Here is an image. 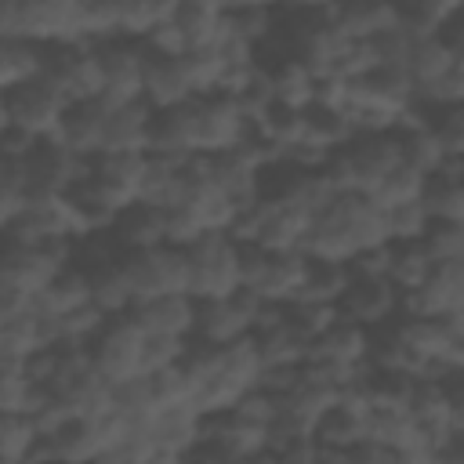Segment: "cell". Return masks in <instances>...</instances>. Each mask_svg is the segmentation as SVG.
<instances>
[{
    "instance_id": "26",
    "label": "cell",
    "mask_w": 464,
    "mask_h": 464,
    "mask_svg": "<svg viewBox=\"0 0 464 464\" xmlns=\"http://www.w3.org/2000/svg\"><path fill=\"white\" fill-rule=\"evenodd\" d=\"M330 18L348 40H373L377 33L399 25L392 0H334Z\"/></svg>"
},
{
    "instance_id": "22",
    "label": "cell",
    "mask_w": 464,
    "mask_h": 464,
    "mask_svg": "<svg viewBox=\"0 0 464 464\" xmlns=\"http://www.w3.org/2000/svg\"><path fill=\"white\" fill-rule=\"evenodd\" d=\"M149 152L170 156V160H188L196 156V123H192V98L170 109L152 112V134H149Z\"/></svg>"
},
{
    "instance_id": "6",
    "label": "cell",
    "mask_w": 464,
    "mask_h": 464,
    "mask_svg": "<svg viewBox=\"0 0 464 464\" xmlns=\"http://www.w3.org/2000/svg\"><path fill=\"white\" fill-rule=\"evenodd\" d=\"M0 105H4V123L25 127V130L44 138V134H58L62 116L69 109V98L47 76H36V80L4 87L0 91Z\"/></svg>"
},
{
    "instance_id": "42",
    "label": "cell",
    "mask_w": 464,
    "mask_h": 464,
    "mask_svg": "<svg viewBox=\"0 0 464 464\" xmlns=\"http://www.w3.org/2000/svg\"><path fill=\"white\" fill-rule=\"evenodd\" d=\"M185 62V72L192 80V91L196 94H210V91H221L225 83V54L218 44H207V47H188L181 54Z\"/></svg>"
},
{
    "instance_id": "15",
    "label": "cell",
    "mask_w": 464,
    "mask_h": 464,
    "mask_svg": "<svg viewBox=\"0 0 464 464\" xmlns=\"http://www.w3.org/2000/svg\"><path fill=\"white\" fill-rule=\"evenodd\" d=\"M109 116H112V102L109 98H80V102H69L65 116H62V127H58V138L80 152L83 160L98 156L105 149V130H109Z\"/></svg>"
},
{
    "instance_id": "7",
    "label": "cell",
    "mask_w": 464,
    "mask_h": 464,
    "mask_svg": "<svg viewBox=\"0 0 464 464\" xmlns=\"http://www.w3.org/2000/svg\"><path fill=\"white\" fill-rule=\"evenodd\" d=\"M98 69H102V98L112 105H127L145 98V40L138 36H109L94 44Z\"/></svg>"
},
{
    "instance_id": "20",
    "label": "cell",
    "mask_w": 464,
    "mask_h": 464,
    "mask_svg": "<svg viewBox=\"0 0 464 464\" xmlns=\"http://www.w3.org/2000/svg\"><path fill=\"white\" fill-rule=\"evenodd\" d=\"M464 308V261H446L435 265L431 279L406 294V308L402 312H417V315H453Z\"/></svg>"
},
{
    "instance_id": "14",
    "label": "cell",
    "mask_w": 464,
    "mask_h": 464,
    "mask_svg": "<svg viewBox=\"0 0 464 464\" xmlns=\"http://www.w3.org/2000/svg\"><path fill=\"white\" fill-rule=\"evenodd\" d=\"M76 218L65 203V196H33L29 207L4 225V239L7 243H62V239H76Z\"/></svg>"
},
{
    "instance_id": "9",
    "label": "cell",
    "mask_w": 464,
    "mask_h": 464,
    "mask_svg": "<svg viewBox=\"0 0 464 464\" xmlns=\"http://www.w3.org/2000/svg\"><path fill=\"white\" fill-rule=\"evenodd\" d=\"M91 352V362L94 370L109 381V384H120V381H130L141 370V352H145V330L130 319V315H112L98 337L87 344Z\"/></svg>"
},
{
    "instance_id": "28",
    "label": "cell",
    "mask_w": 464,
    "mask_h": 464,
    "mask_svg": "<svg viewBox=\"0 0 464 464\" xmlns=\"http://www.w3.org/2000/svg\"><path fill=\"white\" fill-rule=\"evenodd\" d=\"M170 22L185 36L188 47H207L218 44L225 33V4L221 0H178L170 11Z\"/></svg>"
},
{
    "instance_id": "5",
    "label": "cell",
    "mask_w": 464,
    "mask_h": 464,
    "mask_svg": "<svg viewBox=\"0 0 464 464\" xmlns=\"http://www.w3.org/2000/svg\"><path fill=\"white\" fill-rule=\"evenodd\" d=\"M123 268L134 286V297H160V294H188V254L185 246L163 243L149 250H123Z\"/></svg>"
},
{
    "instance_id": "49",
    "label": "cell",
    "mask_w": 464,
    "mask_h": 464,
    "mask_svg": "<svg viewBox=\"0 0 464 464\" xmlns=\"http://www.w3.org/2000/svg\"><path fill=\"white\" fill-rule=\"evenodd\" d=\"M388 261H392V243L366 246V250L352 254L348 272H352V276H388Z\"/></svg>"
},
{
    "instance_id": "37",
    "label": "cell",
    "mask_w": 464,
    "mask_h": 464,
    "mask_svg": "<svg viewBox=\"0 0 464 464\" xmlns=\"http://www.w3.org/2000/svg\"><path fill=\"white\" fill-rule=\"evenodd\" d=\"M276 22H279V7H268V4H236V7H225V29L232 36H239L243 44H250L254 51L272 40Z\"/></svg>"
},
{
    "instance_id": "34",
    "label": "cell",
    "mask_w": 464,
    "mask_h": 464,
    "mask_svg": "<svg viewBox=\"0 0 464 464\" xmlns=\"http://www.w3.org/2000/svg\"><path fill=\"white\" fill-rule=\"evenodd\" d=\"M435 272V261L424 246V239H402V243H392V261H388V279L402 290V294H413L420 290Z\"/></svg>"
},
{
    "instance_id": "47",
    "label": "cell",
    "mask_w": 464,
    "mask_h": 464,
    "mask_svg": "<svg viewBox=\"0 0 464 464\" xmlns=\"http://www.w3.org/2000/svg\"><path fill=\"white\" fill-rule=\"evenodd\" d=\"M431 130L439 145L446 149L450 160H464V102L460 105H442L431 112Z\"/></svg>"
},
{
    "instance_id": "23",
    "label": "cell",
    "mask_w": 464,
    "mask_h": 464,
    "mask_svg": "<svg viewBox=\"0 0 464 464\" xmlns=\"http://www.w3.org/2000/svg\"><path fill=\"white\" fill-rule=\"evenodd\" d=\"M203 417L196 406H167L152 420V439H156V460H185L188 450L199 442Z\"/></svg>"
},
{
    "instance_id": "30",
    "label": "cell",
    "mask_w": 464,
    "mask_h": 464,
    "mask_svg": "<svg viewBox=\"0 0 464 464\" xmlns=\"http://www.w3.org/2000/svg\"><path fill=\"white\" fill-rule=\"evenodd\" d=\"M453 65H457V58H453L450 44L442 40V33H424V36H417V40H413V51H410L406 69H410V76H413L417 91L435 87L442 76H450V72H453Z\"/></svg>"
},
{
    "instance_id": "33",
    "label": "cell",
    "mask_w": 464,
    "mask_h": 464,
    "mask_svg": "<svg viewBox=\"0 0 464 464\" xmlns=\"http://www.w3.org/2000/svg\"><path fill=\"white\" fill-rule=\"evenodd\" d=\"M91 301H94V297H91V276H87V268L65 265V268L51 279V286L36 297V308L47 312V315H69V312H76V308H83V304H91Z\"/></svg>"
},
{
    "instance_id": "29",
    "label": "cell",
    "mask_w": 464,
    "mask_h": 464,
    "mask_svg": "<svg viewBox=\"0 0 464 464\" xmlns=\"http://www.w3.org/2000/svg\"><path fill=\"white\" fill-rule=\"evenodd\" d=\"M420 203L428 207L431 221H464V167L450 160L424 181Z\"/></svg>"
},
{
    "instance_id": "50",
    "label": "cell",
    "mask_w": 464,
    "mask_h": 464,
    "mask_svg": "<svg viewBox=\"0 0 464 464\" xmlns=\"http://www.w3.org/2000/svg\"><path fill=\"white\" fill-rule=\"evenodd\" d=\"M40 134L25 130V127H14V123H4V134H0V149L4 156H29V149L36 145Z\"/></svg>"
},
{
    "instance_id": "25",
    "label": "cell",
    "mask_w": 464,
    "mask_h": 464,
    "mask_svg": "<svg viewBox=\"0 0 464 464\" xmlns=\"http://www.w3.org/2000/svg\"><path fill=\"white\" fill-rule=\"evenodd\" d=\"M308 261L312 257L304 250H272L254 294L261 301H276V304H286V301L301 297V286H304V276H308Z\"/></svg>"
},
{
    "instance_id": "19",
    "label": "cell",
    "mask_w": 464,
    "mask_h": 464,
    "mask_svg": "<svg viewBox=\"0 0 464 464\" xmlns=\"http://www.w3.org/2000/svg\"><path fill=\"white\" fill-rule=\"evenodd\" d=\"M47 442H51L58 464L102 460V453L109 450V435H105L102 417H87V413H76V417H69L65 424H58V428L47 435Z\"/></svg>"
},
{
    "instance_id": "27",
    "label": "cell",
    "mask_w": 464,
    "mask_h": 464,
    "mask_svg": "<svg viewBox=\"0 0 464 464\" xmlns=\"http://www.w3.org/2000/svg\"><path fill=\"white\" fill-rule=\"evenodd\" d=\"M152 105L145 98L112 105L109 130H105V149L102 152H149V134H152Z\"/></svg>"
},
{
    "instance_id": "38",
    "label": "cell",
    "mask_w": 464,
    "mask_h": 464,
    "mask_svg": "<svg viewBox=\"0 0 464 464\" xmlns=\"http://www.w3.org/2000/svg\"><path fill=\"white\" fill-rule=\"evenodd\" d=\"M399 25L424 36V33H442L446 22L464 7V0H392Z\"/></svg>"
},
{
    "instance_id": "48",
    "label": "cell",
    "mask_w": 464,
    "mask_h": 464,
    "mask_svg": "<svg viewBox=\"0 0 464 464\" xmlns=\"http://www.w3.org/2000/svg\"><path fill=\"white\" fill-rule=\"evenodd\" d=\"M428 225H431V214H428V207H424L420 199L388 210V236H392V243H402V239H424Z\"/></svg>"
},
{
    "instance_id": "44",
    "label": "cell",
    "mask_w": 464,
    "mask_h": 464,
    "mask_svg": "<svg viewBox=\"0 0 464 464\" xmlns=\"http://www.w3.org/2000/svg\"><path fill=\"white\" fill-rule=\"evenodd\" d=\"M286 308V319L308 337V341H315L341 312H337V304H326V301H308V297H294V301H286L283 304Z\"/></svg>"
},
{
    "instance_id": "21",
    "label": "cell",
    "mask_w": 464,
    "mask_h": 464,
    "mask_svg": "<svg viewBox=\"0 0 464 464\" xmlns=\"http://www.w3.org/2000/svg\"><path fill=\"white\" fill-rule=\"evenodd\" d=\"M112 236L123 250L163 246L167 243V207H156V203H145V199L127 203L112 221Z\"/></svg>"
},
{
    "instance_id": "3",
    "label": "cell",
    "mask_w": 464,
    "mask_h": 464,
    "mask_svg": "<svg viewBox=\"0 0 464 464\" xmlns=\"http://www.w3.org/2000/svg\"><path fill=\"white\" fill-rule=\"evenodd\" d=\"M185 254H188V294L196 301L228 297L243 286L239 239L232 232H207L192 246H185Z\"/></svg>"
},
{
    "instance_id": "39",
    "label": "cell",
    "mask_w": 464,
    "mask_h": 464,
    "mask_svg": "<svg viewBox=\"0 0 464 464\" xmlns=\"http://www.w3.org/2000/svg\"><path fill=\"white\" fill-rule=\"evenodd\" d=\"M40 435L44 431L33 420V413H22V410L0 413V457H4V464H25L29 450L36 446Z\"/></svg>"
},
{
    "instance_id": "13",
    "label": "cell",
    "mask_w": 464,
    "mask_h": 464,
    "mask_svg": "<svg viewBox=\"0 0 464 464\" xmlns=\"http://www.w3.org/2000/svg\"><path fill=\"white\" fill-rule=\"evenodd\" d=\"M402 308H406V294L388 276H352V283L337 301V312L366 330L392 323L395 315H402Z\"/></svg>"
},
{
    "instance_id": "35",
    "label": "cell",
    "mask_w": 464,
    "mask_h": 464,
    "mask_svg": "<svg viewBox=\"0 0 464 464\" xmlns=\"http://www.w3.org/2000/svg\"><path fill=\"white\" fill-rule=\"evenodd\" d=\"M352 134H355V130H352L344 109L323 105V102H308V105H304V141H308V145H319V149H326V152H337Z\"/></svg>"
},
{
    "instance_id": "8",
    "label": "cell",
    "mask_w": 464,
    "mask_h": 464,
    "mask_svg": "<svg viewBox=\"0 0 464 464\" xmlns=\"http://www.w3.org/2000/svg\"><path fill=\"white\" fill-rule=\"evenodd\" d=\"M192 123H196V152H225L239 145L250 130V116L232 91H210L192 98Z\"/></svg>"
},
{
    "instance_id": "24",
    "label": "cell",
    "mask_w": 464,
    "mask_h": 464,
    "mask_svg": "<svg viewBox=\"0 0 464 464\" xmlns=\"http://www.w3.org/2000/svg\"><path fill=\"white\" fill-rule=\"evenodd\" d=\"M370 352V330L337 315L308 348V362H348V366H362Z\"/></svg>"
},
{
    "instance_id": "36",
    "label": "cell",
    "mask_w": 464,
    "mask_h": 464,
    "mask_svg": "<svg viewBox=\"0 0 464 464\" xmlns=\"http://www.w3.org/2000/svg\"><path fill=\"white\" fill-rule=\"evenodd\" d=\"M254 127L286 156L297 141H304V105H290V102H272L257 120Z\"/></svg>"
},
{
    "instance_id": "53",
    "label": "cell",
    "mask_w": 464,
    "mask_h": 464,
    "mask_svg": "<svg viewBox=\"0 0 464 464\" xmlns=\"http://www.w3.org/2000/svg\"><path fill=\"white\" fill-rule=\"evenodd\" d=\"M167 4H178V0H167Z\"/></svg>"
},
{
    "instance_id": "1",
    "label": "cell",
    "mask_w": 464,
    "mask_h": 464,
    "mask_svg": "<svg viewBox=\"0 0 464 464\" xmlns=\"http://www.w3.org/2000/svg\"><path fill=\"white\" fill-rule=\"evenodd\" d=\"M399 163H402V149H399L395 130H370V134H352L330 156L326 170L337 181V188L373 192Z\"/></svg>"
},
{
    "instance_id": "12",
    "label": "cell",
    "mask_w": 464,
    "mask_h": 464,
    "mask_svg": "<svg viewBox=\"0 0 464 464\" xmlns=\"http://www.w3.org/2000/svg\"><path fill=\"white\" fill-rule=\"evenodd\" d=\"M44 76H47L69 102L98 98V94H102V69H98L94 44H83V40H58V44H47Z\"/></svg>"
},
{
    "instance_id": "45",
    "label": "cell",
    "mask_w": 464,
    "mask_h": 464,
    "mask_svg": "<svg viewBox=\"0 0 464 464\" xmlns=\"http://www.w3.org/2000/svg\"><path fill=\"white\" fill-rule=\"evenodd\" d=\"M424 246L435 265L464 261V221H431L424 232Z\"/></svg>"
},
{
    "instance_id": "46",
    "label": "cell",
    "mask_w": 464,
    "mask_h": 464,
    "mask_svg": "<svg viewBox=\"0 0 464 464\" xmlns=\"http://www.w3.org/2000/svg\"><path fill=\"white\" fill-rule=\"evenodd\" d=\"M192 337H170V334H145V352H141V370L145 373H160L174 362L185 359Z\"/></svg>"
},
{
    "instance_id": "43",
    "label": "cell",
    "mask_w": 464,
    "mask_h": 464,
    "mask_svg": "<svg viewBox=\"0 0 464 464\" xmlns=\"http://www.w3.org/2000/svg\"><path fill=\"white\" fill-rule=\"evenodd\" d=\"M149 381H152V395H156L160 410H167V406H192V399H196V381H192V373L181 362H174V366H167L160 373H149Z\"/></svg>"
},
{
    "instance_id": "16",
    "label": "cell",
    "mask_w": 464,
    "mask_h": 464,
    "mask_svg": "<svg viewBox=\"0 0 464 464\" xmlns=\"http://www.w3.org/2000/svg\"><path fill=\"white\" fill-rule=\"evenodd\" d=\"M196 312L199 301L192 294H160L134 301L127 312L145 334H170V337H192L196 334Z\"/></svg>"
},
{
    "instance_id": "32",
    "label": "cell",
    "mask_w": 464,
    "mask_h": 464,
    "mask_svg": "<svg viewBox=\"0 0 464 464\" xmlns=\"http://www.w3.org/2000/svg\"><path fill=\"white\" fill-rule=\"evenodd\" d=\"M47 65V44L25 40V36H4L0 47V91L44 76Z\"/></svg>"
},
{
    "instance_id": "17",
    "label": "cell",
    "mask_w": 464,
    "mask_h": 464,
    "mask_svg": "<svg viewBox=\"0 0 464 464\" xmlns=\"http://www.w3.org/2000/svg\"><path fill=\"white\" fill-rule=\"evenodd\" d=\"M141 87H145V102L152 109H170V105H181V102L196 98L181 54H163V51H152L149 44H145V80H141Z\"/></svg>"
},
{
    "instance_id": "40",
    "label": "cell",
    "mask_w": 464,
    "mask_h": 464,
    "mask_svg": "<svg viewBox=\"0 0 464 464\" xmlns=\"http://www.w3.org/2000/svg\"><path fill=\"white\" fill-rule=\"evenodd\" d=\"M348 283H352V272H348L344 261H319V257H312V261H308L304 286H301V297L337 304Z\"/></svg>"
},
{
    "instance_id": "54",
    "label": "cell",
    "mask_w": 464,
    "mask_h": 464,
    "mask_svg": "<svg viewBox=\"0 0 464 464\" xmlns=\"http://www.w3.org/2000/svg\"><path fill=\"white\" fill-rule=\"evenodd\" d=\"M457 163H460V167H464V160H457Z\"/></svg>"
},
{
    "instance_id": "10",
    "label": "cell",
    "mask_w": 464,
    "mask_h": 464,
    "mask_svg": "<svg viewBox=\"0 0 464 464\" xmlns=\"http://www.w3.org/2000/svg\"><path fill=\"white\" fill-rule=\"evenodd\" d=\"M22 160H25V170H29L33 196H65L87 174V167H91V160H83L80 152H72L58 134L36 138V145Z\"/></svg>"
},
{
    "instance_id": "2",
    "label": "cell",
    "mask_w": 464,
    "mask_h": 464,
    "mask_svg": "<svg viewBox=\"0 0 464 464\" xmlns=\"http://www.w3.org/2000/svg\"><path fill=\"white\" fill-rule=\"evenodd\" d=\"M315 214H308L304 207L290 203V199H276V196H261L254 207H246L236 225L232 236L236 239H250L261 243L268 250H301L304 236L312 228Z\"/></svg>"
},
{
    "instance_id": "31",
    "label": "cell",
    "mask_w": 464,
    "mask_h": 464,
    "mask_svg": "<svg viewBox=\"0 0 464 464\" xmlns=\"http://www.w3.org/2000/svg\"><path fill=\"white\" fill-rule=\"evenodd\" d=\"M87 276H91V297H94V304H98L102 312H109V315H127V312L134 308L138 297H134V286H130V279H127L123 254L112 257V261H105V265H98V268H91Z\"/></svg>"
},
{
    "instance_id": "52",
    "label": "cell",
    "mask_w": 464,
    "mask_h": 464,
    "mask_svg": "<svg viewBox=\"0 0 464 464\" xmlns=\"http://www.w3.org/2000/svg\"><path fill=\"white\" fill-rule=\"evenodd\" d=\"M334 0H283L279 7H315V11H330Z\"/></svg>"
},
{
    "instance_id": "18",
    "label": "cell",
    "mask_w": 464,
    "mask_h": 464,
    "mask_svg": "<svg viewBox=\"0 0 464 464\" xmlns=\"http://www.w3.org/2000/svg\"><path fill=\"white\" fill-rule=\"evenodd\" d=\"M145 160H149V152H98V156H91L87 174H91V178L109 192V199L123 210V207L134 203L138 192H141Z\"/></svg>"
},
{
    "instance_id": "4",
    "label": "cell",
    "mask_w": 464,
    "mask_h": 464,
    "mask_svg": "<svg viewBox=\"0 0 464 464\" xmlns=\"http://www.w3.org/2000/svg\"><path fill=\"white\" fill-rule=\"evenodd\" d=\"M4 36H25L36 44L72 40L80 0H0Z\"/></svg>"
},
{
    "instance_id": "51",
    "label": "cell",
    "mask_w": 464,
    "mask_h": 464,
    "mask_svg": "<svg viewBox=\"0 0 464 464\" xmlns=\"http://www.w3.org/2000/svg\"><path fill=\"white\" fill-rule=\"evenodd\" d=\"M442 40L450 44V51H453V58H457V65H464V7L446 22V29H442Z\"/></svg>"
},
{
    "instance_id": "41",
    "label": "cell",
    "mask_w": 464,
    "mask_h": 464,
    "mask_svg": "<svg viewBox=\"0 0 464 464\" xmlns=\"http://www.w3.org/2000/svg\"><path fill=\"white\" fill-rule=\"evenodd\" d=\"M424 181H428V174L420 170V167H413V163H399L370 196L384 207V210H392V207H402V203H417L420 196H424Z\"/></svg>"
},
{
    "instance_id": "11",
    "label": "cell",
    "mask_w": 464,
    "mask_h": 464,
    "mask_svg": "<svg viewBox=\"0 0 464 464\" xmlns=\"http://www.w3.org/2000/svg\"><path fill=\"white\" fill-rule=\"evenodd\" d=\"M261 304H265V301H261L254 290H246V286H239V290L228 294V297H207V301H199L196 334H192V337L210 341V344H228V341L250 337Z\"/></svg>"
}]
</instances>
